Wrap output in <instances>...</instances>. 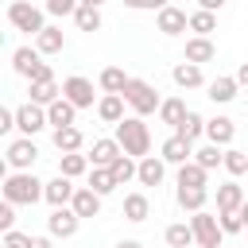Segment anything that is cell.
Listing matches in <instances>:
<instances>
[{"instance_id": "d590c367", "label": "cell", "mask_w": 248, "mask_h": 248, "mask_svg": "<svg viewBox=\"0 0 248 248\" xmlns=\"http://www.w3.org/2000/svg\"><path fill=\"white\" fill-rule=\"evenodd\" d=\"M89 190H93V194H101V198H105V194H112V190H116L112 170H108V167H93V170H89Z\"/></svg>"}, {"instance_id": "8fae6325", "label": "cell", "mask_w": 248, "mask_h": 248, "mask_svg": "<svg viewBox=\"0 0 248 248\" xmlns=\"http://www.w3.org/2000/svg\"><path fill=\"white\" fill-rule=\"evenodd\" d=\"M155 27H159L167 39H174V35H182V31L190 27V16H186L182 8H174V4H167V8H159V19H155Z\"/></svg>"}, {"instance_id": "11a10c76", "label": "cell", "mask_w": 248, "mask_h": 248, "mask_svg": "<svg viewBox=\"0 0 248 248\" xmlns=\"http://www.w3.org/2000/svg\"><path fill=\"white\" fill-rule=\"evenodd\" d=\"M81 4H89V8H101V4H105V0H81Z\"/></svg>"}, {"instance_id": "603a6c76", "label": "cell", "mask_w": 248, "mask_h": 248, "mask_svg": "<svg viewBox=\"0 0 248 248\" xmlns=\"http://www.w3.org/2000/svg\"><path fill=\"white\" fill-rule=\"evenodd\" d=\"M97 116H101L105 124H120V120H124V97H120V93H105V97L97 101Z\"/></svg>"}, {"instance_id": "f5cc1de1", "label": "cell", "mask_w": 248, "mask_h": 248, "mask_svg": "<svg viewBox=\"0 0 248 248\" xmlns=\"http://www.w3.org/2000/svg\"><path fill=\"white\" fill-rule=\"evenodd\" d=\"M116 248H143V244H140V240H120Z\"/></svg>"}, {"instance_id": "cb8c5ba5", "label": "cell", "mask_w": 248, "mask_h": 248, "mask_svg": "<svg viewBox=\"0 0 248 248\" xmlns=\"http://www.w3.org/2000/svg\"><path fill=\"white\" fill-rule=\"evenodd\" d=\"M85 170H89V155H81V151H62V155H58V174L81 178Z\"/></svg>"}, {"instance_id": "277c9868", "label": "cell", "mask_w": 248, "mask_h": 248, "mask_svg": "<svg viewBox=\"0 0 248 248\" xmlns=\"http://www.w3.org/2000/svg\"><path fill=\"white\" fill-rule=\"evenodd\" d=\"M12 70H16L19 78H27V81H50V78H54V70L43 62V54H39L35 46H19V50L12 54Z\"/></svg>"}, {"instance_id": "ab89813d", "label": "cell", "mask_w": 248, "mask_h": 248, "mask_svg": "<svg viewBox=\"0 0 248 248\" xmlns=\"http://www.w3.org/2000/svg\"><path fill=\"white\" fill-rule=\"evenodd\" d=\"M221 167H225L229 174H248V151H240V147H229Z\"/></svg>"}, {"instance_id": "9c48e42d", "label": "cell", "mask_w": 248, "mask_h": 248, "mask_svg": "<svg viewBox=\"0 0 248 248\" xmlns=\"http://www.w3.org/2000/svg\"><path fill=\"white\" fill-rule=\"evenodd\" d=\"M62 97H66L74 108H89V105H93V81L81 78V74H74V78L62 81Z\"/></svg>"}, {"instance_id": "f6af8a7d", "label": "cell", "mask_w": 248, "mask_h": 248, "mask_svg": "<svg viewBox=\"0 0 248 248\" xmlns=\"http://www.w3.org/2000/svg\"><path fill=\"white\" fill-rule=\"evenodd\" d=\"M12 128H16V112H12V108H4V105H0V136H8V132H12Z\"/></svg>"}, {"instance_id": "681fc988", "label": "cell", "mask_w": 248, "mask_h": 248, "mask_svg": "<svg viewBox=\"0 0 248 248\" xmlns=\"http://www.w3.org/2000/svg\"><path fill=\"white\" fill-rule=\"evenodd\" d=\"M124 4H128V8H136V12H147V8H151V0H124Z\"/></svg>"}, {"instance_id": "60d3db41", "label": "cell", "mask_w": 248, "mask_h": 248, "mask_svg": "<svg viewBox=\"0 0 248 248\" xmlns=\"http://www.w3.org/2000/svg\"><path fill=\"white\" fill-rule=\"evenodd\" d=\"M8 229H16V205L0 194V232H8Z\"/></svg>"}, {"instance_id": "f1b7e54d", "label": "cell", "mask_w": 248, "mask_h": 248, "mask_svg": "<svg viewBox=\"0 0 248 248\" xmlns=\"http://www.w3.org/2000/svg\"><path fill=\"white\" fill-rule=\"evenodd\" d=\"M178 186H209V170H205L202 163L186 159V163L178 167Z\"/></svg>"}, {"instance_id": "f35d334b", "label": "cell", "mask_w": 248, "mask_h": 248, "mask_svg": "<svg viewBox=\"0 0 248 248\" xmlns=\"http://www.w3.org/2000/svg\"><path fill=\"white\" fill-rule=\"evenodd\" d=\"M190 31H194V35H213V31H217V16L205 12V8H198V12L190 16Z\"/></svg>"}, {"instance_id": "bcb514c9", "label": "cell", "mask_w": 248, "mask_h": 248, "mask_svg": "<svg viewBox=\"0 0 248 248\" xmlns=\"http://www.w3.org/2000/svg\"><path fill=\"white\" fill-rule=\"evenodd\" d=\"M232 78H236V85H244V89H248V62H240V66H236V74H232Z\"/></svg>"}, {"instance_id": "5b68a950", "label": "cell", "mask_w": 248, "mask_h": 248, "mask_svg": "<svg viewBox=\"0 0 248 248\" xmlns=\"http://www.w3.org/2000/svg\"><path fill=\"white\" fill-rule=\"evenodd\" d=\"M8 23H12L16 31H23V35H31V39L46 27L43 12H39L35 4H27V0H12V4H8Z\"/></svg>"}, {"instance_id": "8992f818", "label": "cell", "mask_w": 248, "mask_h": 248, "mask_svg": "<svg viewBox=\"0 0 248 248\" xmlns=\"http://www.w3.org/2000/svg\"><path fill=\"white\" fill-rule=\"evenodd\" d=\"M190 229H194V244H198V248H221V240H225L217 217L205 213V209H198V213L190 217Z\"/></svg>"}, {"instance_id": "5bb4252c", "label": "cell", "mask_w": 248, "mask_h": 248, "mask_svg": "<svg viewBox=\"0 0 248 248\" xmlns=\"http://www.w3.org/2000/svg\"><path fill=\"white\" fill-rule=\"evenodd\" d=\"M170 78H174V85H178V89H202V85H205L202 66H198V62H186V58L170 70Z\"/></svg>"}, {"instance_id": "7402d4cb", "label": "cell", "mask_w": 248, "mask_h": 248, "mask_svg": "<svg viewBox=\"0 0 248 248\" xmlns=\"http://www.w3.org/2000/svg\"><path fill=\"white\" fill-rule=\"evenodd\" d=\"M205 89H209L205 97H209L213 105H229V101L236 97V89H240V85H236V78H225V74H221V78H213Z\"/></svg>"}, {"instance_id": "d4e9b609", "label": "cell", "mask_w": 248, "mask_h": 248, "mask_svg": "<svg viewBox=\"0 0 248 248\" xmlns=\"http://www.w3.org/2000/svg\"><path fill=\"white\" fill-rule=\"evenodd\" d=\"M116 155H120V143H116V140H93V147H89V167H108Z\"/></svg>"}, {"instance_id": "6da1fadb", "label": "cell", "mask_w": 248, "mask_h": 248, "mask_svg": "<svg viewBox=\"0 0 248 248\" xmlns=\"http://www.w3.org/2000/svg\"><path fill=\"white\" fill-rule=\"evenodd\" d=\"M116 143H120V151H124V155L143 159V155L151 151V132H147L143 116H124V120L116 124Z\"/></svg>"}, {"instance_id": "44dd1931", "label": "cell", "mask_w": 248, "mask_h": 248, "mask_svg": "<svg viewBox=\"0 0 248 248\" xmlns=\"http://www.w3.org/2000/svg\"><path fill=\"white\" fill-rule=\"evenodd\" d=\"M62 46H66V35H62V27H50V23H46V27L35 35V50H39V54H58Z\"/></svg>"}, {"instance_id": "83f0119b", "label": "cell", "mask_w": 248, "mask_h": 248, "mask_svg": "<svg viewBox=\"0 0 248 248\" xmlns=\"http://www.w3.org/2000/svg\"><path fill=\"white\" fill-rule=\"evenodd\" d=\"M81 143H85V136H81L78 124L54 128V147H58V151H81Z\"/></svg>"}, {"instance_id": "f907efd6", "label": "cell", "mask_w": 248, "mask_h": 248, "mask_svg": "<svg viewBox=\"0 0 248 248\" xmlns=\"http://www.w3.org/2000/svg\"><path fill=\"white\" fill-rule=\"evenodd\" d=\"M236 213H240V225H244V229H248V198H244V205H240V209H236Z\"/></svg>"}, {"instance_id": "ee69618b", "label": "cell", "mask_w": 248, "mask_h": 248, "mask_svg": "<svg viewBox=\"0 0 248 248\" xmlns=\"http://www.w3.org/2000/svg\"><path fill=\"white\" fill-rule=\"evenodd\" d=\"M27 240H31V236L19 232V229H8V232H4V248H27Z\"/></svg>"}, {"instance_id": "4316f807", "label": "cell", "mask_w": 248, "mask_h": 248, "mask_svg": "<svg viewBox=\"0 0 248 248\" xmlns=\"http://www.w3.org/2000/svg\"><path fill=\"white\" fill-rule=\"evenodd\" d=\"M174 132H178L182 140H190V143H194L198 136H205V116H202V112H194V108H186V116L178 120V128H174Z\"/></svg>"}, {"instance_id": "d6a6232c", "label": "cell", "mask_w": 248, "mask_h": 248, "mask_svg": "<svg viewBox=\"0 0 248 248\" xmlns=\"http://www.w3.org/2000/svg\"><path fill=\"white\" fill-rule=\"evenodd\" d=\"M167 244H170V248H194V229H190V221L167 225Z\"/></svg>"}, {"instance_id": "4fadbf2b", "label": "cell", "mask_w": 248, "mask_h": 248, "mask_svg": "<svg viewBox=\"0 0 248 248\" xmlns=\"http://www.w3.org/2000/svg\"><path fill=\"white\" fill-rule=\"evenodd\" d=\"M159 159H163V163L182 167L186 159H194V143H190V140H182V136L174 132V136H167V140H163V155H159Z\"/></svg>"}, {"instance_id": "ba28073f", "label": "cell", "mask_w": 248, "mask_h": 248, "mask_svg": "<svg viewBox=\"0 0 248 248\" xmlns=\"http://www.w3.org/2000/svg\"><path fill=\"white\" fill-rule=\"evenodd\" d=\"M16 128H19L23 136H39V132L46 128V108L35 105V101L19 105V108H16Z\"/></svg>"}, {"instance_id": "836d02e7", "label": "cell", "mask_w": 248, "mask_h": 248, "mask_svg": "<svg viewBox=\"0 0 248 248\" xmlns=\"http://www.w3.org/2000/svg\"><path fill=\"white\" fill-rule=\"evenodd\" d=\"M186 116V101L182 97H167L163 105H159V120L163 124H170V128H178V120Z\"/></svg>"}, {"instance_id": "8d00e7d4", "label": "cell", "mask_w": 248, "mask_h": 248, "mask_svg": "<svg viewBox=\"0 0 248 248\" xmlns=\"http://www.w3.org/2000/svg\"><path fill=\"white\" fill-rule=\"evenodd\" d=\"M74 23H78V31H101V8L78 4V12H74Z\"/></svg>"}, {"instance_id": "1f68e13d", "label": "cell", "mask_w": 248, "mask_h": 248, "mask_svg": "<svg viewBox=\"0 0 248 248\" xmlns=\"http://www.w3.org/2000/svg\"><path fill=\"white\" fill-rule=\"evenodd\" d=\"M97 85H101L105 93H124V85H128V74H124L120 66H105V70H101V78H97Z\"/></svg>"}, {"instance_id": "9a60e30c", "label": "cell", "mask_w": 248, "mask_h": 248, "mask_svg": "<svg viewBox=\"0 0 248 248\" xmlns=\"http://www.w3.org/2000/svg\"><path fill=\"white\" fill-rule=\"evenodd\" d=\"M244 186L240 182H221L217 186V213H236L240 205H244Z\"/></svg>"}, {"instance_id": "7bdbcfd3", "label": "cell", "mask_w": 248, "mask_h": 248, "mask_svg": "<svg viewBox=\"0 0 248 248\" xmlns=\"http://www.w3.org/2000/svg\"><path fill=\"white\" fill-rule=\"evenodd\" d=\"M217 225H221V232H225V236L244 229V225H240V213H217Z\"/></svg>"}, {"instance_id": "484cf974", "label": "cell", "mask_w": 248, "mask_h": 248, "mask_svg": "<svg viewBox=\"0 0 248 248\" xmlns=\"http://www.w3.org/2000/svg\"><path fill=\"white\" fill-rule=\"evenodd\" d=\"M205 202H209V190H205V186H178V205H182L186 213L205 209Z\"/></svg>"}, {"instance_id": "ac0fdd59", "label": "cell", "mask_w": 248, "mask_h": 248, "mask_svg": "<svg viewBox=\"0 0 248 248\" xmlns=\"http://www.w3.org/2000/svg\"><path fill=\"white\" fill-rule=\"evenodd\" d=\"M70 209H74L78 217H97V213H101V194H93L89 186H78L74 198H70Z\"/></svg>"}, {"instance_id": "db71d44e", "label": "cell", "mask_w": 248, "mask_h": 248, "mask_svg": "<svg viewBox=\"0 0 248 248\" xmlns=\"http://www.w3.org/2000/svg\"><path fill=\"white\" fill-rule=\"evenodd\" d=\"M167 4H170V0H151V8H167Z\"/></svg>"}, {"instance_id": "e0dca14e", "label": "cell", "mask_w": 248, "mask_h": 248, "mask_svg": "<svg viewBox=\"0 0 248 248\" xmlns=\"http://www.w3.org/2000/svg\"><path fill=\"white\" fill-rule=\"evenodd\" d=\"M232 136H236V124H232L229 116H213V120H205V140H209V143L229 147V143H232Z\"/></svg>"}, {"instance_id": "2e32d148", "label": "cell", "mask_w": 248, "mask_h": 248, "mask_svg": "<svg viewBox=\"0 0 248 248\" xmlns=\"http://www.w3.org/2000/svg\"><path fill=\"white\" fill-rule=\"evenodd\" d=\"M186 62H213L217 58V46H213V39L209 35H194V39H186V54H182Z\"/></svg>"}, {"instance_id": "7dc6e473", "label": "cell", "mask_w": 248, "mask_h": 248, "mask_svg": "<svg viewBox=\"0 0 248 248\" xmlns=\"http://www.w3.org/2000/svg\"><path fill=\"white\" fill-rule=\"evenodd\" d=\"M229 0H198V8H205V12H221Z\"/></svg>"}, {"instance_id": "f546056e", "label": "cell", "mask_w": 248, "mask_h": 248, "mask_svg": "<svg viewBox=\"0 0 248 248\" xmlns=\"http://www.w3.org/2000/svg\"><path fill=\"white\" fill-rule=\"evenodd\" d=\"M124 217H128L132 225L147 221V217H151V202H147V194H128V198H124Z\"/></svg>"}, {"instance_id": "9f6ffc18", "label": "cell", "mask_w": 248, "mask_h": 248, "mask_svg": "<svg viewBox=\"0 0 248 248\" xmlns=\"http://www.w3.org/2000/svg\"><path fill=\"white\" fill-rule=\"evenodd\" d=\"M0 50H4V31H0Z\"/></svg>"}, {"instance_id": "b9f144b4", "label": "cell", "mask_w": 248, "mask_h": 248, "mask_svg": "<svg viewBox=\"0 0 248 248\" xmlns=\"http://www.w3.org/2000/svg\"><path fill=\"white\" fill-rule=\"evenodd\" d=\"M81 0H46V12L50 16H74Z\"/></svg>"}, {"instance_id": "d6986e66", "label": "cell", "mask_w": 248, "mask_h": 248, "mask_svg": "<svg viewBox=\"0 0 248 248\" xmlns=\"http://www.w3.org/2000/svg\"><path fill=\"white\" fill-rule=\"evenodd\" d=\"M74 190H78V186H70V178H66V174H58V178L43 182V198H46L50 205H70Z\"/></svg>"}, {"instance_id": "680465c9", "label": "cell", "mask_w": 248, "mask_h": 248, "mask_svg": "<svg viewBox=\"0 0 248 248\" xmlns=\"http://www.w3.org/2000/svg\"><path fill=\"white\" fill-rule=\"evenodd\" d=\"M194 248H198V244H194Z\"/></svg>"}, {"instance_id": "c3c4849f", "label": "cell", "mask_w": 248, "mask_h": 248, "mask_svg": "<svg viewBox=\"0 0 248 248\" xmlns=\"http://www.w3.org/2000/svg\"><path fill=\"white\" fill-rule=\"evenodd\" d=\"M27 248H54V244H50V236H31Z\"/></svg>"}, {"instance_id": "7c38bea8", "label": "cell", "mask_w": 248, "mask_h": 248, "mask_svg": "<svg viewBox=\"0 0 248 248\" xmlns=\"http://www.w3.org/2000/svg\"><path fill=\"white\" fill-rule=\"evenodd\" d=\"M163 178H167V163L163 159H155V155L136 159V182L140 186H159Z\"/></svg>"}, {"instance_id": "52a82bcc", "label": "cell", "mask_w": 248, "mask_h": 248, "mask_svg": "<svg viewBox=\"0 0 248 248\" xmlns=\"http://www.w3.org/2000/svg\"><path fill=\"white\" fill-rule=\"evenodd\" d=\"M8 167H16V170H31L35 167V159H39V147H35V140L31 136H19V140H12L8 143Z\"/></svg>"}, {"instance_id": "74e56055", "label": "cell", "mask_w": 248, "mask_h": 248, "mask_svg": "<svg viewBox=\"0 0 248 248\" xmlns=\"http://www.w3.org/2000/svg\"><path fill=\"white\" fill-rule=\"evenodd\" d=\"M194 163H202L205 170H213V167H221V163H225V147L205 143V147H198V151H194Z\"/></svg>"}, {"instance_id": "816d5d0a", "label": "cell", "mask_w": 248, "mask_h": 248, "mask_svg": "<svg viewBox=\"0 0 248 248\" xmlns=\"http://www.w3.org/2000/svg\"><path fill=\"white\" fill-rule=\"evenodd\" d=\"M4 178H8V159L0 155V182H4Z\"/></svg>"}, {"instance_id": "30bf717a", "label": "cell", "mask_w": 248, "mask_h": 248, "mask_svg": "<svg viewBox=\"0 0 248 248\" xmlns=\"http://www.w3.org/2000/svg\"><path fill=\"white\" fill-rule=\"evenodd\" d=\"M78 225H81V217H78L70 205H54V213L46 217V229H50V236H58V240L74 236V232H78Z\"/></svg>"}, {"instance_id": "e575fe53", "label": "cell", "mask_w": 248, "mask_h": 248, "mask_svg": "<svg viewBox=\"0 0 248 248\" xmlns=\"http://www.w3.org/2000/svg\"><path fill=\"white\" fill-rule=\"evenodd\" d=\"M108 170H112V178H116V186H124V182H132V178H136V159L120 151V155H116V159L108 163Z\"/></svg>"}, {"instance_id": "4dcf8cb0", "label": "cell", "mask_w": 248, "mask_h": 248, "mask_svg": "<svg viewBox=\"0 0 248 248\" xmlns=\"http://www.w3.org/2000/svg\"><path fill=\"white\" fill-rule=\"evenodd\" d=\"M27 93H31V101H35V105H43V108H46L50 101H58V97H62V85H58L54 78H50V81H31V89H27Z\"/></svg>"}, {"instance_id": "3957f363", "label": "cell", "mask_w": 248, "mask_h": 248, "mask_svg": "<svg viewBox=\"0 0 248 248\" xmlns=\"http://www.w3.org/2000/svg\"><path fill=\"white\" fill-rule=\"evenodd\" d=\"M120 97H124V105H132L136 116H151V112H159V105H163L159 89H155L151 81H143V78H128V85H124Z\"/></svg>"}, {"instance_id": "7a4b0ae2", "label": "cell", "mask_w": 248, "mask_h": 248, "mask_svg": "<svg viewBox=\"0 0 248 248\" xmlns=\"http://www.w3.org/2000/svg\"><path fill=\"white\" fill-rule=\"evenodd\" d=\"M0 194L12 202V205H35L43 198V182L31 174V170H16L0 182Z\"/></svg>"}, {"instance_id": "ffe728a7", "label": "cell", "mask_w": 248, "mask_h": 248, "mask_svg": "<svg viewBox=\"0 0 248 248\" xmlns=\"http://www.w3.org/2000/svg\"><path fill=\"white\" fill-rule=\"evenodd\" d=\"M74 120H78V108H74L66 97H58V101L46 105V124H50V128H66V124H74Z\"/></svg>"}, {"instance_id": "6f0895ef", "label": "cell", "mask_w": 248, "mask_h": 248, "mask_svg": "<svg viewBox=\"0 0 248 248\" xmlns=\"http://www.w3.org/2000/svg\"><path fill=\"white\" fill-rule=\"evenodd\" d=\"M0 248H4V240H0Z\"/></svg>"}]
</instances>
